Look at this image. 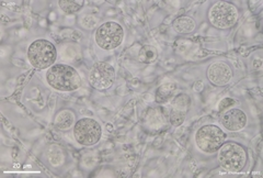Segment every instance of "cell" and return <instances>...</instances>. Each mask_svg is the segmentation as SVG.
Here are the masks:
<instances>
[{"instance_id": "cell-1", "label": "cell", "mask_w": 263, "mask_h": 178, "mask_svg": "<svg viewBox=\"0 0 263 178\" xmlns=\"http://www.w3.org/2000/svg\"><path fill=\"white\" fill-rule=\"evenodd\" d=\"M46 82L55 91L75 92L81 86V77L72 66L54 64L46 72Z\"/></svg>"}, {"instance_id": "cell-2", "label": "cell", "mask_w": 263, "mask_h": 178, "mask_svg": "<svg viewBox=\"0 0 263 178\" xmlns=\"http://www.w3.org/2000/svg\"><path fill=\"white\" fill-rule=\"evenodd\" d=\"M217 159L221 168L230 173H239L248 162V153L240 143L225 141L217 151Z\"/></svg>"}, {"instance_id": "cell-3", "label": "cell", "mask_w": 263, "mask_h": 178, "mask_svg": "<svg viewBox=\"0 0 263 178\" xmlns=\"http://www.w3.org/2000/svg\"><path fill=\"white\" fill-rule=\"evenodd\" d=\"M57 59L55 45L47 40H35L28 48V60L36 69H48Z\"/></svg>"}, {"instance_id": "cell-4", "label": "cell", "mask_w": 263, "mask_h": 178, "mask_svg": "<svg viewBox=\"0 0 263 178\" xmlns=\"http://www.w3.org/2000/svg\"><path fill=\"white\" fill-rule=\"evenodd\" d=\"M226 141V133L215 124H205L195 133V143L203 153L214 154Z\"/></svg>"}, {"instance_id": "cell-5", "label": "cell", "mask_w": 263, "mask_h": 178, "mask_svg": "<svg viewBox=\"0 0 263 178\" xmlns=\"http://www.w3.org/2000/svg\"><path fill=\"white\" fill-rule=\"evenodd\" d=\"M208 15L212 26L220 30H226L235 26L239 18V11L232 3L218 2L210 8Z\"/></svg>"}, {"instance_id": "cell-6", "label": "cell", "mask_w": 263, "mask_h": 178, "mask_svg": "<svg viewBox=\"0 0 263 178\" xmlns=\"http://www.w3.org/2000/svg\"><path fill=\"white\" fill-rule=\"evenodd\" d=\"M124 39V30L118 22L109 21L101 24L95 33L96 43L102 50L111 51L117 48Z\"/></svg>"}, {"instance_id": "cell-7", "label": "cell", "mask_w": 263, "mask_h": 178, "mask_svg": "<svg viewBox=\"0 0 263 178\" xmlns=\"http://www.w3.org/2000/svg\"><path fill=\"white\" fill-rule=\"evenodd\" d=\"M76 141L85 147H92L101 139L102 129L100 123L92 118H82L73 126Z\"/></svg>"}, {"instance_id": "cell-8", "label": "cell", "mask_w": 263, "mask_h": 178, "mask_svg": "<svg viewBox=\"0 0 263 178\" xmlns=\"http://www.w3.org/2000/svg\"><path fill=\"white\" fill-rule=\"evenodd\" d=\"M115 82V69L109 63H96L89 73V83L97 91H106Z\"/></svg>"}, {"instance_id": "cell-9", "label": "cell", "mask_w": 263, "mask_h": 178, "mask_svg": "<svg viewBox=\"0 0 263 178\" xmlns=\"http://www.w3.org/2000/svg\"><path fill=\"white\" fill-rule=\"evenodd\" d=\"M206 76L210 83L215 86H226L232 82L234 72L232 66L225 62H214L208 67Z\"/></svg>"}, {"instance_id": "cell-10", "label": "cell", "mask_w": 263, "mask_h": 178, "mask_svg": "<svg viewBox=\"0 0 263 178\" xmlns=\"http://www.w3.org/2000/svg\"><path fill=\"white\" fill-rule=\"evenodd\" d=\"M221 124L228 131L237 132L240 131L248 123V117L239 108L229 109L221 116Z\"/></svg>"}, {"instance_id": "cell-11", "label": "cell", "mask_w": 263, "mask_h": 178, "mask_svg": "<svg viewBox=\"0 0 263 178\" xmlns=\"http://www.w3.org/2000/svg\"><path fill=\"white\" fill-rule=\"evenodd\" d=\"M76 123V115L71 109H62L56 113L54 119V126L59 130L66 131L69 130Z\"/></svg>"}, {"instance_id": "cell-12", "label": "cell", "mask_w": 263, "mask_h": 178, "mask_svg": "<svg viewBox=\"0 0 263 178\" xmlns=\"http://www.w3.org/2000/svg\"><path fill=\"white\" fill-rule=\"evenodd\" d=\"M46 162L51 167H60L64 164L65 153L64 150L57 145H51L45 153Z\"/></svg>"}, {"instance_id": "cell-13", "label": "cell", "mask_w": 263, "mask_h": 178, "mask_svg": "<svg viewBox=\"0 0 263 178\" xmlns=\"http://www.w3.org/2000/svg\"><path fill=\"white\" fill-rule=\"evenodd\" d=\"M172 28L178 33H191L196 28V22L193 18L189 17V15H182V17H179L172 22Z\"/></svg>"}, {"instance_id": "cell-14", "label": "cell", "mask_w": 263, "mask_h": 178, "mask_svg": "<svg viewBox=\"0 0 263 178\" xmlns=\"http://www.w3.org/2000/svg\"><path fill=\"white\" fill-rule=\"evenodd\" d=\"M177 91V85L175 83H166L162 84L158 87L157 91H156V102L158 103H164L169 101L172 97L175 96Z\"/></svg>"}, {"instance_id": "cell-15", "label": "cell", "mask_w": 263, "mask_h": 178, "mask_svg": "<svg viewBox=\"0 0 263 178\" xmlns=\"http://www.w3.org/2000/svg\"><path fill=\"white\" fill-rule=\"evenodd\" d=\"M84 5L85 3L82 0H80V2H76V0H61V2H59L60 8L65 13L78 12Z\"/></svg>"}, {"instance_id": "cell-16", "label": "cell", "mask_w": 263, "mask_h": 178, "mask_svg": "<svg viewBox=\"0 0 263 178\" xmlns=\"http://www.w3.org/2000/svg\"><path fill=\"white\" fill-rule=\"evenodd\" d=\"M191 106V99L190 97L184 94H180L178 95L176 98L172 100V107L174 109L181 110V111H187L189 108Z\"/></svg>"}, {"instance_id": "cell-17", "label": "cell", "mask_w": 263, "mask_h": 178, "mask_svg": "<svg viewBox=\"0 0 263 178\" xmlns=\"http://www.w3.org/2000/svg\"><path fill=\"white\" fill-rule=\"evenodd\" d=\"M156 59H157V53H156V51L151 46H144L141 48V51H139L138 60L144 64L153 63L154 61H156Z\"/></svg>"}, {"instance_id": "cell-18", "label": "cell", "mask_w": 263, "mask_h": 178, "mask_svg": "<svg viewBox=\"0 0 263 178\" xmlns=\"http://www.w3.org/2000/svg\"><path fill=\"white\" fill-rule=\"evenodd\" d=\"M185 111H181L177 109H172L170 112V122L174 127H180L185 120Z\"/></svg>"}, {"instance_id": "cell-19", "label": "cell", "mask_w": 263, "mask_h": 178, "mask_svg": "<svg viewBox=\"0 0 263 178\" xmlns=\"http://www.w3.org/2000/svg\"><path fill=\"white\" fill-rule=\"evenodd\" d=\"M235 103H236V101L233 98H224L218 104V111L219 112H223L224 110L228 109L229 107L234 106Z\"/></svg>"}]
</instances>
